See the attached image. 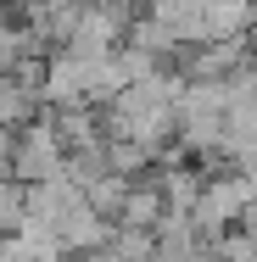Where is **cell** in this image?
<instances>
[{
    "mask_svg": "<svg viewBox=\"0 0 257 262\" xmlns=\"http://www.w3.org/2000/svg\"><path fill=\"white\" fill-rule=\"evenodd\" d=\"M162 217H168V201H162V190L156 184H129V201H123V217L117 223H140V229H162Z\"/></svg>",
    "mask_w": 257,
    "mask_h": 262,
    "instance_id": "6",
    "label": "cell"
},
{
    "mask_svg": "<svg viewBox=\"0 0 257 262\" xmlns=\"http://www.w3.org/2000/svg\"><path fill=\"white\" fill-rule=\"evenodd\" d=\"M112 251H117V262H151L156 257V229L117 223V229H112Z\"/></svg>",
    "mask_w": 257,
    "mask_h": 262,
    "instance_id": "7",
    "label": "cell"
},
{
    "mask_svg": "<svg viewBox=\"0 0 257 262\" xmlns=\"http://www.w3.org/2000/svg\"><path fill=\"white\" fill-rule=\"evenodd\" d=\"M112 229H117V223H112V217H101V212L90 207V201H84V207H73L67 217H62V223H56V234H62L67 257H78V251H95V246H106V240H112Z\"/></svg>",
    "mask_w": 257,
    "mask_h": 262,
    "instance_id": "4",
    "label": "cell"
},
{
    "mask_svg": "<svg viewBox=\"0 0 257 262\" xmlns=\"http://www.w3.org/2000/svg\"><path fill=\"white\" fill-rule=\"evenodd\" d=\"M28 223V184L23 179H6L0 184V234H17Z\"/></svg>",
    "mask_w": 257,
    "mask_h": 262,
    "instance_id": "10",
    "label": "cell"
},
{
    "mask_svg": "<svg viewBox=\"0 0 257 262\" xmlns=\"http://www.w3.org/2000/svg\"><path fill=\"white\" fill-rule=\"evenodd\" d=\"M252 195H257V184L246 179V173H218V179H207V184H202L196 223H202L207 234H224V229H235V223H241V212H246Z\"/></svg>",
    "mask_w": 257,
    "mask_h": 262,
    "instance_id": "2",
    "label": "cell"
},
{
    "mask_svg": "<svg viewBox=\"0 0 257 262\" xmlns=\"http://www.w3.org/2000/svg\"><path fill=\"white\" fill-rule=\"evenodd\" d=\"M11 167H17V179H23V184H45V179H62V173H67V151H62V140H56V128H51V117H45V112L17 134Z\"/></svg>",
    "mask_w": 257,
    "mask_h": 262,
    "instance_id": "1",
    "label": "cell"
},
{
    "mask_svg": "<svg viewBox=\"0 0 257 262\" xmlns=\"http://www.w3.org/2000/svg\"><path fill=\"white\" fill-rule=\"evenodd\" d=\"M246 45H252V56H257V23H252V28H246Z\"/></svg>",
    "mask_w": 257,
    "mask_h": 262,
    "instance_id": "12",
    "label": "cell"
},
{
    "mask_svg": "<svg viewBox=\"0 0 257 262\" xmlns=\"http://www.w3.org/2000/svg\"><path fill=\"white\" fill-rule=\"evenodd\" d=\"M39 112H45V101H39L34 90H23L17 73H0V123H6V128H28Z\"/></svg>",
    "mask_w": 257,
    "mask_h": 262,
    "instance_id": "5",
    "label": "cell"
},
{
    "mask_svg": "<svg viewBox=\"0 0 257 262\" xmlns=\"http://www.w3.org/2000/svg\"><path fill=\"white\" fill-rule=\"evenodd\" d=\"M6 179H17V167H11V157L0 151V184H6Z\"/></svg>",
    "mask_w": 257,
    "mask_h": 262,
    "instance_id": "11",
    "label": "cell"
},
{
    "mask_svg": "<svg viewBox=\"0 0 257 262\" xmlns=\"http://www.w3.org/2000/svg\"><path fill=\"white\" fill-rule=\"evenodd\" d=\"M90 195H84V184H73L67 173L62 179H45V184H28V217H39V223H62L73 207H84Z\"/></svg>",
    "mask_w": 257,
    "mask_h": 262,
    "instance_id": "3",
    "label": "cell"
},
{
    "mask_svg": "<svg viewBox=\"0 0 257 262\" xmlns=\"http://www.w3.org/2000/svg\"><path fill=\"white\" fill-rule=\"evenodd\" d=\"M129 184H134V179H123V173H106V179H95L84 195H90V207L101 212V217H112V223H117V217H123V201H129Z\"/></svg>",
    "mask_w": 257,
    "mask_h": 262,
    "instance_id": "8",
    "label": "cell"
},
{
    "mask_svg": "<svg viewBox=\"0 0 257 262\" xmlns=\"http://www.w3.org/2000/svg\"><path fill=\"white\" fill-rule=\"evenodd\" d=\"M112 173V157H106V145H84V151H67V179L73 184H95V179H106Z\"/></svg>",
    "mask_w": 257,
    "mask_h": 262,
    "instance_id": "9",
    "label": "cell"
}]
</instances>
